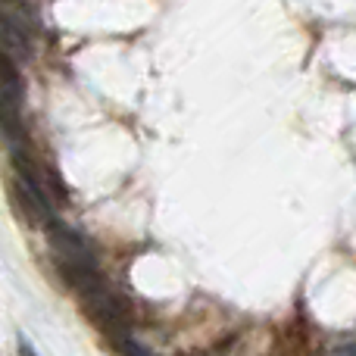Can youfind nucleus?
Wrapping results in <instances>:
<instances>
[{"label":"nucleus","mask_w":356,"mask_h":356,"mask_svg":"<svg viewBox=\"0 0 356 356\" xmlns=\"http://www.w3.org/2000/svg\"><path fill=\"white\" fill-rule=\"evenodd\" d=\"M22 97H25V81L16 66V56H10L0 47V104L22 106Z\"/></svg>","instance_id":"obj_3"},{"label":"nucleus","mask_w":356,"mask_h":356,"mask_svg":"<svg viewBox=\"0 0 356 356\" xmlns=\"http://www.w3.org/2000/svg\"><path fill=\"white\" fill-rule=\"evenodd\" d=\"M35 19L25 0H0V47L10 56H31Z\"/></svg>","instance_id":"obj_2"},{"label":"nucleus","mask_w":356,"mask_h":356,"mask_svg":"<svg viewBox=\"0 0 356 356\" xmlns=\"http://www.w3.org/2000/svg\"><path fill=\"white\" fill-rule=\"evenodd\" d=\"M19 356H38V353L31 350V344H29V341H22V344H19Z\"/></svg>","instance_id":"obj_5"},{"label":"nucleus","mask_w":356,"mask_h":356,"mask_svg":"<svg viewBox=\"0 0 356 356\" xmlns=\"http://www.w3.org/2000/svg\"><path fill=\"white\" fill-rule=\"evenodd\" d=\"M44 228H47V244H50V253H54V263L60 269V275L66 278L69 288H75L79 294L97 288L104 282V275H100V266L91 244L75 228H69L66 222L50 219Z\"/></svg>","instance_id":"obj_1"},{"label":"nucleus","mask_w":356,"mask_h":356,"mask_svg":"<svg viewBox=\"0 0 356 356\" xmlns=\"http://www.w3.org/2000/svg\"><path fill=\"white\" fill-rule=\"evenodd\" d=\"M110 341H113V344H116L125 356H156V353H150L147 347L141 344V341L131 338V332H122V334H116V338H110Z\"/></svg>","instance_id":"obj_4"}]
</instances>
